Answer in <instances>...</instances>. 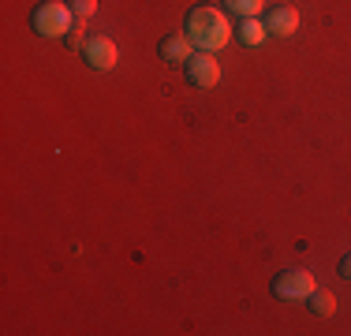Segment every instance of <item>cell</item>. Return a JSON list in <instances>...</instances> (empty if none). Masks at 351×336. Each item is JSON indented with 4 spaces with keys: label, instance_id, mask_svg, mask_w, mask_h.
<instances>
[{
    "label": "cell",
    "instance_id": "1",
    "mask_svg": "<svg viewBox=\"0 0 351 336\" xmlns=\"http://www.w3.org/2000/svg\"><path fill=\"white\" fill-rule=\"evenodd\" d=\"M183 34L191 38V45L202 49V53H217V49H224L232 41V23L224 19V12H217V8H191L187 12V27Z\"/></svg>",
    "mask_w": 351,
    "mask_h": 336
},
{
    "label": "cell",
    "instance_id": "2",
    "mask_svg": "<svg viewBox=\"0 0 351 336\" xmlns=\"http://www.w3.org/2000/svg\"><path fill=\"white\" fill-rule=\"evenodd\" d=\"M30 27H34L41 38H68V30L75 27V12L64 0H41L30 15Z\"/></svg>",
    "mask_w": 351,
    "mask_h": 336
},
{
    "label": "cell",
    "instance_id": "3",
    "mask_svg": "<svg viewBox=\"0 0 351 336\" xmlns=\"http://www.w3.org/2000/svg\"><path fill=\"white\" fill-rule=\"evenodd\" d=\"M317 288L314 276L306 273V269H280L277 276H273V299H306L311 291Z\"/></svg>",
    "mask_w": 351,
    "mask_h": 336
},
{
    "label": "cell",
    "instance_id": "4",
    "mask_svg": "<svg viewBox=\"0 0 351 336\" xmlns=\"http://www.w3.org/2000/svg\"><path fill=\"white\" fill-rule=\"evenodd\" d=\"M82 60H86L94 71H112L116 60H120V49H116L112 38H105V34H86V41H82Z\"/></svg>",
    "mask_w": 351,
    "mask_h": 336
},
{
    "label": "cell",
    "instance_id": "5",
    "mask_svg": "<svg viewBox=\"0 0 351 336\" xmlns=\"http://www.w3.org/2000/svg\"><path fill=\"white\" fill-rule=\"evenodd\" d=\"M183 75H187L191 86L213 90L217 82H221V64L213 60V53H202V49H195V53H191V60L183 64Z\"/></svg>",
    "mask_w": 351,
    "mask_h": 336
},
{
    "label": "cell",
    "instance_id": "6",
    "mask_svg": "<svg viewBox=\"0 0 351 336\" xmlns=\"http://www.w3.org/2000/svg\"><path fill=\"white\" fill-rule=\"evenodd\" d=\"M265 30H269L273 38H291V34L299 30V12L291 4H273L269 12H265Z\"/></svg>",
    "mask_w": 351,
    "mask_h": 336
},
{
    "label": "cell",
    "instance_id": "7",
    "mask_svg": "<svg viewBox=\"0 0 351 336\" xmlns=\"http://www.w3.org/2000/svg\"><path fill=\"white\" fill-rule=\"evenodd\" d=\"M157 53H161L165 64H187L191 53H195V45H191L187 34H165L161 45H157Z\"/></svg>",
    "mask_w": 351,
    "mask_h": 336
},
{
    "label": "cell",
    "instance_id": "8",
    "mask_svg": "<svg viewBox=\"0 0 351 336\" xmlns=\"http://www.w3.org/2000/svg\"><path fill=\"white\" fill-rule=\"evenodd\" d=\"M265 34H269V30H265V23L258 19V15H247V19H239V27H236V38L243 41V45H250V49L262 45Z\"/></svg>",
    "mask_w": 351,
    "mask_h": 336
},
{
    "label": "cell",
    "instance_id": "9",
    "mask_svg": "<svg viewBox=\"0 0 351 336\" xmlns=\"http://www.w3.org/2000/svg\"><path fill=\"white\" fill-rule=\"evenodd\" d=\"M306 307H311L317 317H332V310H337V296H332V291H325V288L322 291L314 288L311 296H306Z\"/></svg>",
    "mask_w": 351,
    "mask_h": 336
},
{
    "label": "cell",
    "instance_id": "10",
    "mask_svg": "<svg viewBox=\"0 0 351 336\" xmlns=\"http://www.w3.org/2000/svg\"><path fill=\"white\" fill-rule=\"evenodd\" d=\"M265 0H224V8H228L232 15H239V19H247V15H258L262 12Z\"/></svg>",
    "mask_w": 351,
    "mask_h": 336
},
{
    "label": "cell",
    "instance_id": "11",
    "mask_svg": "<svg viewBox=\"0 0 351 336\" xmlns=\"http://www.w3.org/2000/svg\"><path fill=\"white\" fill-rule=\"evenodd\" d=\"M68 4H71V12H75V19H82V23H86V19H90V15H94V12H97V0H68Z\"/></svg>",
    "mask_w": 351,
    "mask_h": 336
},
{
    "label": "cell",
    "instance_id": "12",
    "mask_svg": "<svg viewBox=\"0 0 351 336\" xmlns=\"http://www.w3.org/2000/svg\"><path fill=\"white\" fill-rule=\"evenodd\" d=\"M82 27H86V23L75 19V27L68 30V38H64V41H68V49H82V41H86V38H82Z\"/></svg>",
    "mask_w": 351,
    "mask_h": 336
},
{
    "label": "cell",
    "instance_id": "13",
    "mask_svg": "<svg viewBox=\"0 0 351 336\" xmlns=\"http://www.w3.org/2000/svg\"><path fill=\"white\" fill-rule=\"evenodd\" d=\"M337 273H340V276H344V280H351V250H348V254H344V258H340V265H337Z\"/></svg>",
    "mask_w": 351,
    "mask_h": 336
}]
</instances>
